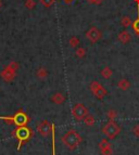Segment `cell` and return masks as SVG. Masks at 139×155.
<instances>
[{
  "label": "cell",
  "instance_id": "5bb4252c",
  "mask_svg": "<svg viewBox=\"0 0 139 155\" xmlns=\"http://www.w3.org/2000/svg\"><path fill=\"white\" fill-rule=\"evenodd\" d=\"M36 76L39 79H45V78H47V76H48V71H47L46 68H44V67H40V68L37 70Z\"/></svg>",
  "mask_w": 139,
  "mask_h": 155
},
{
  "label": "cell",
  "instance_id": "ffe728a7",
  "mask_svg": "<svg viewBox=\"0 0 139 155\" xmlns=\"http://www.w3.org/2000/svg\"><path fill=\"white\" fill-rule=\"evenodd\" d=\"M107 116L109 117L110 120H114V119L116 118V116H117V113H116V111H114V110H109L108 113H107Z\"/></svg>",
  "mask_w": 139,
  "mask_h": 155
},
{
  "label": "cell",
  "instance_id": "cb8c5ba5",
  "mask_svg": "<svg viewBox=\"0 0 139 155\" xmlns=\"http://www.w3.org/2000/svg\"><path fill=\"white\" fill-rule=\"evenodd\" d=\"M89 2H91V3H96V5H99V3L102 2V0H89Z\"/></svg>",
  "mask_w": 139,
  "mask_h": 155
},
{
  "label": "cell",
  "instance_id": "8fae6325",
  "mask_svg": "<svg viewBox=\"0 0 139 155\" xmlns=\"http://www.w3.org/2000/svg\"><path fill=\"white\" fill-rule=\"evenodd\" d=\"M117 39H119L120 42H122V44H124V45H126V44H128V42L131 41V34H129L127 31H121V33L117 35Z\"/></svg>",
  "mask_w": 139,
  "mask_h": 155
},
{
  "label": "cell",
  "instance_id": "44dd1931",
  "mask_svg": "<svg viewBox=\"0 0 139 155\" xmlns=\"http://www.w3.org/2000/svg\"><path fill=\"white\" fill-rule=\"evenodd\" d=\"M40 2L42 5H45L46 8H49L54 3V0H40Z\"/></svg>",
  "mask_w": 139,
  "mask_h": 155
},
{
  "label": "cell",
  "instance_id": "d6986e66",
  "mask_svg": "<svg viewBox=\"0 0 139 155\" xmlns=\"http://www.w3.org/2000/svg\"><path fill=\"white\" fill-rule=\"evenodd\" d=\"M133 28L136 31L137 36L139 37V3H138V18H137L136 21L134 22V24H133Z\"/></svg>",
  "mask_w": 139,
  "mask_h": 155
},
{
  "label": "cell",
  "instance_id": "277c9868",
  "mask_svg": "<svg viewBox=\"0 0 139 155\" xmlns=\"http://www.w3.org/2000/svg\"><path fill=\"white\" fill-rule=\"evenodd\" d=\"M88 110L84 104L77 103L73 106L72 109V115L76 120H83L88 115Z\"/></svg>",
  "mask_w": 139,
  "mask_h": 155
},
{
  "label": "cell",
  "instance_id": "6da1fadb",
  "mask_svg": "<svg viewBox=\"0 0 139 155\" xmlns=\"http://www.w3.org/2000/svg\"><path fill=\"white\" fill-rule=\"evenodd\" d=\"M62 142L67 149L70 150H75L78 145L82 142V138L75 131L74 129H70L69 131H66L63 137H62Z\"/></svg>",
  "mask_w": 139,
  "mask_h": 155
},
{
  "label": "cell",
  "instance_id": "3957f363",
  "mask_svg": "<svg viewBox=\"0 0 139 155\" xmlns=\"http://www.w3.org/2000/svg\"><path fill=\"white\" fill-rule=\"evenodd\" d=\"M89 89L93 96H95L97 99H99V100H102V99L108 94L106 88H104L99 81H97V80H93V81L90 83Z\"/></svg>",
  "mask_w": 139,
  "mask_h": 155
},
{
  "label": "cell",
  "instance_id": "2e32d148",
  "mask_svg": "<svg viewBox=\"0 0 139 155\" xmlns=\"http://www.w3.org/2000/svg\"><path fill=\"white\" fill-rule=\"evenodd\" d=\"M78 44H80V39L76 36H72L69 39V45L71 48H76V47H78Z\"/></svg>",
  "mask_w": 139,
  "mask_h": 155
},
{
  "label": "cell",
  "instance_id": "9a60e30c",
  "mask_svg": "<svg viewBox=\"0 0 139 155\" xmlns=\"http://www.w3.org/2000/svg\"><path fill=\"white\" fill-rule=\"evenodd\" d=\"M121 24H122V26H123V27H125V28H126V27H129V26L133 24V22H131V18H129V16L125 15V16H123V18H122Z\"/></svg>",
  "mask_w": 139,
  "mask_h": 155
},
{
  "label": "cell",
  "instance_id": "ac0fdd59",
  "mask_svg": "<svg viewBox=\"0 0 139 155\" xmlns=\"http://www.w3.org/2000/svg\"><path fill=\"white\" fill-rule=\"evenodd\" d=\"M75 55L77 58H80V59H83L86 55V50L84 48H77V49L75 50Z\"/></svg>",
  "mask_w": 139,
  "mask_h": 155
},
{
  "label": "cell",
  "instance_id": "7c38bea8",
  "mask_svg": "<svg viewBox=\"0 0 139 155\" xmlns=\"http://www.w3.org/2000/svg\"><path fill=\"white\" fill-rule=\"evenodd\" d=\"M117 87H119L120 90L126 91V90H128L129 87H131V83H129L128 79H126V78H122L119 83H117Z\"/></svg>",
  "mask_w": 139,
  "mask_h": 155
},
{
  "label": "cell",
  "instance_id": "5b68a950",
  "mask_svg": "<svg viewBox=\"0 0 139 155\" xmlns=\"http://www.w3.org/2000/svg\"><path fill=\"white\" fill-rule=\"evenodd\" d=\"M0 119H5V120H12L16 126L21 127V126H25L27 124V116L25 115V113L23 112H18V113L14 115L13 117H0Z\"/></svg>",
  "mask_w": 139,
  "mask_h": 155
},
{
  "label": "cell",
  "instance_id": "30bf717a",
  "mask_svg": "<svg viewBox=\"0 0 139 155\" xmlns=\"http://www.w3.org/2000/svg\"><path fill=\"white\" fill-rule=\"evenodd\" d=\"M51 101L53 102L54 104H58V105H60V104H63L65 102V96L61 92H56V93H53V94H52Z\"/></svg>",
  "mask_w": 139,
  "mask_h": 155
},
{
  "label": "cell",
  "instance_id": "8992f818",
  "mask_svg": "<svg viewBox=\"0 0 139 155\" xmlns=\"http://www.w3.org/2000/svg\"><path fill=\"white\" fill-rule=\"evenodd\" d=\"M85 36H86V38L91 42V44H96V42H98L101 39V37H102V33H101L97 27L91 26V27L86 31Z\"/></svg>",
  "mask_w": 139,
  "mask_h": 155
},
{
  "label": "cell",
  "instance_id": "7402d4cb",
  "mask_svg": "<svg viewBox=\"0 0 139 155\" xmlns=\"http://www.w3.org/2000/svg\"><path fill=\"white\" fill-rule=\"evenodd\" d=\"M35 5H36V3H35V1H34V0H26V2H25L26 8L29 9V10H31V9H33L34 7H35Z\"/></svg>",
  "mask_w": 139,
  "mask_h": 155
},
{
  "label": "cell",
  "instance_id": "4fadbf2b",
  "mask_svg": "<svg viewBox=\"0 0 139 155\" xmlns=\"http://www.w3.org/2000/svg\"><path fill=\"white\" fill-rule=\"evenodd\" d=\"M112 74H113V72H112V70H111L109 66L103 67L102 70H101V72H100L101 77L104 78V79H110L111 76H112Z\"/></svg>",
  "mask_w": 139,
  "mask_h": 155
},
{
  "label": "cell",
  "instance_id": "ba28073f",
  "mask_svg": "<svg viewBox=\"0 0 139 155\" xmlns=\"http://www.w3.org/2000/svg\"><path fill=\"white\" fill-rule=\"evenodd\" d=\"M31 134H32L31 130H29V128H26L25 126H21L16 129L15 136L19 139V149L21 147L22 142H23V141H26V140L29 139V138L31 137Z\"/></svg>",
  "mask_w": 139,
  "mask_h": 155
},
{
  "label": "cell",
  "instance_id": "603a6c76",
  "mask_svg": "<svg viewBox=\"0 0 139 155\" xmlns=\"http://www.w3.org/2000/svg\"><path fill=\"white\" fill-rule=\"evenodd\" d=\"M133 134H134L136 137L139 138V125H136V126H134V128H133Z\"/></svg>",
  "mask_w": 139,
  "mask_h": 155
},
{
  "label": "cell",
  "instance_id": "d4e9b609",
  "mask_svg": "<svg viewBox=\"0 0 139 155\" xmlns=\"http://www.w3.org/2000/svg\"><path fill=\"white\" fill-rule=\"evenodd\" d=\"M66 1H69V0H66Z\"/></svg>",
  "mask_w": 139,
  "mask_h": 155
},
{
  "label": "cell",
  "instance_id": "52a82bcc",
  "mask_svg": "<svg viewBox=\"0 0 139 155\" xmlns=\"http://www.w3.org/2000/svg\"><path fill=\"white\" fill-rule=\"evenodd\" d=\"M18 68V64L12 62L8 67H5V71L1 73V77L5 81H11L13 80L14 76H15V71Z\"/></svg>",
  "mask_w": 139,
  "mask_h": 155
},
{
  "label": "cell",
  "instance_id": "9c48e42d",
  "mask_svg": "<svg viewBox=\"0 0 139 155\" xmlns=\"http://www.w3.org/2000/svg\"><path fill=\"white\" fill-rule=\"evenodd\" d=\"M54 126L51 125L49 122H47V120H44V122H41L40 124L37 126V131L42 136V137H47L50 132L53 130Z\"/></svg>",
  "mask_w": 139,
  "mask_h": 155
},
{
  "label": "cell",
  "instance_id": "e0dca14e",
  "mask_svg": "<svg viewBox=\"0 0 139 155\" xmlns=\"http://www.w3.org/2000/svg\"><path fill=\"white\" fill-rule=\"evenodd\" d=\"M83 120H84V123H85L87 126H93V125L95 124V118H93V116H91L90 114H88Z\"/></svg>",
  "mask_w": 139,
  "mask_h": 155
},
{
  "label": "cell",
  "instance_id": "7a4b0ae2",
  "mask_svg": "<svg viewBox=\"0 0 139 155\" xmlns=\"http://www.w3.org/2000/svg\"><path fill=\"white\" fill-rule=\"evenodd\" d=\"M120 131H121V128L114 120H110L109 123H107L102 128V134L107 136L109 139H114L120 134Z\"/></svg>",
  "mask_w": 139,
  "mask_h": 155
}]
</instances>
